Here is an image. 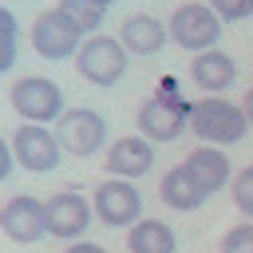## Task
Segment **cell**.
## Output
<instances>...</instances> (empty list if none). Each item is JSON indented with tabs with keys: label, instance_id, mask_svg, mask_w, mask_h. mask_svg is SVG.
Returning <instances> with one entry per match:
<instances>
[{
	"label": "cell",
	"instance_id": "6da1fadb",
	"mask_svg": "<svg viewBox=\"0 0 253 253\" xmlns=\"http://www.w3.org/2000/svg\"><path fill=\"white\" fill-rule=\"evenodd\" d=\"M190 130L210 146H233L249 134V119L237 103H229L221 95H206V99L190 103Z\"/></svg>",
	"mask_w": 253,
	"mask_h": 253
},
{
	"label": "cell",
	"instance_id": "7a4b0ae2",
	"mask_svg": "<svg viewBox=\"0 0 253 253\" xmlns=\"http://www.w3.org/2000/svg\"><path fill=\"white\" fill-rule=\"evenodd\" d=\"M126 55H130V51L123 47L119 36L95 32V36H87V40L79 43L75 67H79V75H83L87 83H95V87H115V83L126 75Z\"/></svg>",
	"mask_w": 253,
	"mask_h": 253
},
{
	"label": "cell",
	"instance_id": "3957f363",
	"mask_svg": "<svg viewBox=\"0 0 253 253\" xmlns=\"http://www.w3.org/2000/svg\"><path fill=\"white\" fill-rule=\"evenodd\" d=\"M8 103H12V111H16L24 123H43V126H51V123L63 115V91H59V83L47 79V75H24V79H16L12 91H8Z\"/></svg>",
	"mask_w": 253,
	"mask_h": 253
},
{
	"label": "cell",
	"instance_id": "277c9868",
	"mask_svg": "<svg viewBox=\"0 0 253 253\" xmlns=\"http://www.w3.org/2000/svg\"><path fill=\"white\" fill-rule=\"evenodd\" d=\"M166 28H170V40H174L178 47L194 51V55L217 47V40H221V16H217L210 4H198V0L178 4Z\"/></svg>",
	"mask_w": 253,
	"mask_h": 253
},
{
	"label": "cell",
	"instance_id": "5b68a950",
	"mask_svg": "<svg viewBox=\"0 0 253 253\" xmlns=\"http://www.w3.org/2000/svg\"><path fill=\"white\" fill-rule=\"evenodd\" d=\"M186 126H190V103H182V95H174L170 87L138 107V134L150 142H174Z\"/></svg>",
	"mask_w": 253,
	"mask_h": 253
},
{
	"label": "cell",
	"instance_id": "8992f818",
	"mask_svg": "<svg viewBox=\"0 0 253 253\" xmlns=\"http://www.w3.org/2000/svg\"><path fill=\"white\" fill-rule=\"evenodd\" d=\"M83 40H87L83 28H79L59 4L47 8V12H40V16L32 20V47H36V55H43V59H67V55L79 51Z\"/></svg>",
	"mask_w": 253,
	"mask_h": 253
},
{
	"label": "cell",
	"instance_id": "52a82bcc",
	"mask_svg": "<svg viewBox=\"0 0 253 253\" xmlns=\"http://www.w3.org/2000/svg\"><path fill=\"white\" fill-rule=\"evenodd\" d=\"M55 138H59L63 154L91 158L95 150L107 146V119L91 107H71L55 119Z\"/></svg>",
	"mask_w": 253,
	"mask_h": 253
},
{
	"label": "cell",
	"instance_id": "ba28073f",
	"mask_svg": "<svg viewBox=\"0 0 253 253\" xmlns=\"http://www.w3.org/2000/svg\"><path fill=\"white\" fill-rule=\"evenodd\" d=\"M91 210L103 225L111 229H130L138 217H142V194L130 178H107L95 186L91 194Z\"/></svg>",
	"mask_w": 253,
	"mask_h": 253
},
{
	"label": "cell",
	"instance_id": "9c48e42d",
	"mask_svg": "<svg viewBox=\"0 0 253 253\" xmlns=\"http://www.w3.org/2000/svg\"><path fill=\"white\" fill-rule=\"evenodd\" d=\"M12 154H16V166H24L32 174H51L59 166V158H63V146H59L51 126L20 123L16 134H12Z\"/></svg>",
	"mask_w": 253,
	"mask_h": 253
},
{
	"label": "cell",
	"instance_id": "30bf717a",
	"mask_svg": "<svg viewBox=\"0 0 253 253\" xmlns=\"http://www.w3.org/2000/svg\"><path fill=\"white\" fill-rule=\"evenodd\" d=\"M0 233L16 245H32L47 233V210L32 194H16L0 206Z\"/></svg>",
	"mask_w": 253,
	"mask_h": 253
},
{
	"label": "cell",
	"instance_id": "8fae6325",
	"mask_svg": "<svg viewBox=\"0 0 253 253\" xmlns=\"http://www.w3.org/2000/svg\"><path fill=\"white\" fill-rule=\"evenodd\" d=\"M43 210H47V233L59 237V241H79V237L91 229V217H95L91 202H87L83 194H75V190L51 194V198L43 202Z\"/></svg>",
	"mask_w": 253,
	"mask_h": 253
},
{
	"label": "cell",
	"instance_id": "7c38bea8",
	"mask_svg": "<svg viewBox=\"0 0 253 253\" xmlns=\"http://www.w3.org/2000/svg\"><path fill=\"white\" fill-rule=\"evenodd\" d=\"M107 170H111V178H142L150 166H154V142L150 138H142V134H123V138H115L111 146H107Z\"/></svg>",
	"mask_w": 253,
	"mask_h": 253
},
{
	"label": "cell",
	"instance_id": "4fadbf2b",
	"mask_svg": "<svg viewBox=\"0 0 253 253\" xmlns=\"http://www.w3.org/2000/svg\"><path fill=\"white\" fill-rule=\"evenodd\" d=\"M119 40H123V47L130 55H158L166 47V40H170V28L158 16H150V12H134V16L123 20Z\"/></svg>",
	"mask_w": 253,
	"mask_h": 253
},
{
	"label": "cell",
	"instance_id": "5bb4252c",
	"mask_svg": "<svg viewBox=\"0 0 253 253\" xmlns=\"http://www.w3.org/2000/svg\"><path fill=\"white\" fill-rule=\"evenodd\" d=\"M186 170L202 182L206 194H217L221 186L233 182V162L225 158L221 146H210V142H202V146H194V150L186 154Z\"/></svg>",
	"mask_w": 253,
	"mask_h": 253
},
{
	"label": "cell",
	"instance_id": "9a60e30c",
	"mask_svg": "<svg viewBox=\"0 0 253 253\" xmlns=\"http://www.w3.org/2000/svg\"><path fill=\"white\" fill-rule=\"evenodd\" d=\"M190 79L206 91V95H221L225 87H233L237 79V63L233 55H225L221 47H210V51H198L194 63H190Z\"/></svg>",
	"mask_w": 253,
	"mask_h": 253
},
{
	"label": "cell",
	"instance_id": "2e32d148",
	"mask_svg": "<svg viewBox=\"0 0 253 253\" xmlns=\"http://www.w3.org/2000/svg\"><path fill=\"white\" fill-rule=\"evenodd\" d=\"M158 198L170 206V210H178V213H190V210H198L210 194L202 190V182L186 170V162L182 166H170L166 174H162V182H158Z\"/></svg>",
	"mask_w": 253,
	"mask_h": 253
},
{
	"label": "cell",
	"instance_id": "e0dca14e",
	"mask_svg": "<svg viewBox=\"0 0 253 253\" xmlns=\"http://www.w3.org/2000/svg\"><path fill=\"white\" fill-rule=\"evenodd\" d=\"M126 249L130 253H178V237L166 221L158 217H138L126 229Z\"/></svg>",
	"mask_w": 253,
	"mask_h": 253
},
{
	"label": "cell",
	"instance_id": "ac0fdd59",
	"mask_svg": "<svg viewBox=\"0 0 253 253\" xmlns=\"http://www.w3.org/2000/svg\"><path fill=\"white\" fill-rule=\"evenodd\" d=\"M16 47H20V24L8 8H0V75L16 67V55H20Z\"/></svg>",
	"mask_w": 253,
	"mask_h": 253
},
{
	"label": "cell",
	"instance_id": "d6986e66",
	"mask_svg": "<svg viewBox=\"0 0 253 253\" xmlns=\"http://www.w3.org/2000/svg\"><path fill=\"white\" fill-rule=\"evenodd\" d=\"M59 8L83 28V36H95L99 32V24H103V4H95V0H59Z\"/></svg>",
	"mask_w": 253,
	"mask_h": 253
},
{
	"label": "cell",
	"instance_id": "ffe728a7",
	"mask_svg": "<svg viewBox=\"0 0 253 253\" xmlns=\"http://www.w3.org/2000/svg\"><path fill=\"white\" fill-rule=\"evenodd\" d=\"M229 194H233V206L241 210V217L253 221V166H241L229 182Z\"/></svg>",
	"mask_w": 253,
	"mask_h": 253
},
{
	"label": "cell",
	"instance_id": "44dd1931",
	"mask_svg": "<svg viewBox=\"0 0 253 253\" xmlns=\"http://www.w3.org/2000/svg\"><path fill=\"white\" fill-rule=\"evenodd\" d=\"M221 253H253V221H237L233 229H225L221 237Z\"/></svg>",
	"mask_w": 253,
	"mask_h": 253
},
{
	"label": "cell",
	"instance_id": "7402d4cb",
	"mask_svg": "<svg viewBox=\"0 0 253 253\" xmlns=\"http://www.w3.org/2000/svg\"><path fill=\"white\" fill-rule=\"evenodd\" d=\"M217 16H221V24H233V20H249L253 16V0H206Z\"/></svg>",
	"mask_w": 253,
	"mask_h": 253
},
{
	"label": "cell",
	"instance_id": "603a6c76",
	"mask_svg": "<svg viewBox=\"0 0 253 253\" xmlns=\"http://www.w3.org/2000/svg\"><path fill=\"white\" fill-rule=\"evenodd\" d=\"M12 166H16V154H12V142H4L0 138V182L12 174Z\"/></svg>",
	"mask_w": 253,
	"mask_h": 253
},
{
	"label": "cell",
	"instance_id": "cb8c5ba5",
	"mask_svg": "<svg viewBox=\"0 0 253 253\" xmlns=\"http://www.w3.org/2000/svg\"><path fill=\"white\" fill-rule=\"evenodd\" d=\"M63 253H107V249H103V245H95V241H83V237H79V241H71Z\"/></svg>",
	"mask_w": 253,
	"mask_h": 253
},
{
	"label": "cell",
	"instance_id": "d4e9b609",
	"mask_svg": "<svg viewBox=\"0 0 253 253\" xmlns=\"http://www.w3.org/2000/svg\"><path fill=\"white\" fill-rule=\"evenodd\" d=\"M241 111H245V119H249V126H253V87L241 95Z\"/></svg>",
	"mask_w": 253,
	"mask_h": 253
},
{
	"label": "cell",
	"instance_id": "484cf974",
	"mask_svg": "<svg viewBox=\"0 0 253 253\" xmlns=\"http://www.w3.org/2000/svg\"><path fill=\"white\" fill-rule=\"evenodd\" d=\"M95 4H103V8H111V4H115V0H95Z\"/></svg>",
	"mask_w": 253,
	"mask_h": 253
},
{
	"label": "cell",
	"instance_id": "4316f807",
	"mask_svg": "<svg viewBox=\"0 0 253 253\" xmlns=\"http://www.w3.org/2000/svg\"><path fill=\"white\" fill-rule=\"evenodd\" d=\"M107 253H111V249H107Z\"/></svg>",
	"mask_w": 253,
	"mask_h": 253
}]
</instances>
